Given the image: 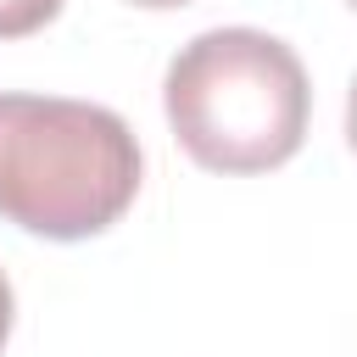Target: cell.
<instances>
[{
	"instance_id": "cell-6",
	"label": "cell",
	"mask_w": 357,
	"mask_h": 357,
	"mask_svg": "<svg viewBox=\"0 0 357 357\" xmlns=\"http://www.w3.org/2000/svg\"><path fill=\"white\" fill-rule=\"evenodd\" d=\"M134 6H145V11H173V6H190V0H134Z\"/></svg>"
},
{
	"instance_id": "cell-2",
	"label": "cell",
	"mask_w": 357,
	"mask_h": 357,
	"mask_svg": "<svg viewBox=\"0 0 357 357\" xmlns=\"http://www.w3.org/2000/svg\"><path fill=\"white\" fill-rule=\"evenodd\" d=\"M167 123L212 173H268L307 139V67L262 28L195 33L167 67Z\"/></svg>"
},
{
	"instance_id": "cell-4",
	"label": "cell",
	"mask_w": 357,
	"mask_h": 357,
	"mask_svg": "<svg viewBox=\"0 0 357 357\" xmlns=\"http://www.w3.org/2000/svg\"><path fill=\"white\" fill-rule=\"evenodd\" d=\"M11 318H17V296H11V279L0 273V346H6V335H11Z\"/></svg>"
},
{
	"instance_id": "cell-5",
	"label": "cell",
	"mask_w": 357,
	"mask_h": 357,
	"mask_svg": "<svg viewBox=\"0 0 357 357\" xmlns=\"http://www.w3.org/2000/svg\"><path fill=\"white\" fill-rule=\"evenodd\" d=\"M346 139H351V151H357V84H351V100H346Z\"/></svg>"
},
{
	"instance_id": "cell-1",
	"label": "cell",
	"mask_w": 357,
	"mask_h": 357,
	"mask_svg": "<svg viewBox=\"0 0 357 357\" xmlns=\"http://www.w3.org/2000/svg\"><path fill=\"white\" fill-rule=\"evenodd\" d=\"M139 195V139L95 100L0 95V218L45 240H89Z\"/></svg>"
},
{
	"instance_id": "cell-3",
	"label": "cell",
	"mask_w": 357,
	"mask_h": 357,
	"mask_svg": "<svg viewBox=\"0 0 357 357\" xmlns=\"http://www.w3.org/2000/svg\"><path fill=\"white\" fill-rule=\"evenodd\" d=\"M56 11H61V0H0V39L39 33Z\"/></svg>"
},
{
	"instance_id": "cell-7",
	"label": "cell",
	"mask_w": 357,
	"mask_h": 357,
	"mask_svg": "<svg viewBox=\"0 0 357 357\" xmlns=\"http://www.w3.org/2000/svg\"><path fill=\"white\" fill-rule=\"evenodd\" d=\"M351 6H357V0H351Z\"/></svg>"
}]
</instances>
